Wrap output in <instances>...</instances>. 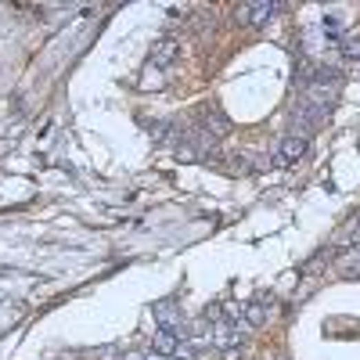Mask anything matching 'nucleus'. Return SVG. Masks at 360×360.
<instances>
[{
  "label": "nucleus",
  "mask_w": 360,
  "mask_h": 360,
  "mask_svg": "<svg viewBox=\"0 0 360 360\" xmlns=\"http://www.w3.org/2000/svg\"><path fill=\"white\" fill-rule=\"evenodd\" d=\"M198 130L209 134L213 140H220V137L231 134V119L220 112V105H206V108L198 112Z\"/></svg>",
  "instance_id": "nucleus-1"
},
{
  "label": "nucleus",
  "mask_w": 360,
  "mask_h": 360,
  "mask_svg": "<svg viewBox=\"0 0 360 360\" xmlns=\"http://www.w3.org/2000/svg\"><path fill=\"white\" fill-rule=\"evenodd\" d=\"M277 11H281L277 0H256V4H242L238 8V22L242 25H267Z\"/></svg>",
  "instance_id": "nucleus-2"
},
{
  "label": "nucleus",
  "mask_w": 360,
  "mask_h": 360,
  "mask_svg": "<svg viewBox=\"0 0 360 360\" xmlns=\"http://www.w3.org/2000/svg\"><path fill=\"white\" fill-rule=\"evenodd\" d=\"M155 321H159V328H177V332H184V306L177 299H159L155 303Z\"/></svg>",
  "instance_id": "nucleus-3"
},
{
  "label": "nucleus",
  "mask_w": 360,
  "mask_h": 360,
  "mask_svg": "<svg viewBox=\"0 0 360 360\" xmlns=\"http://www.w3.org/2000/svg\"><path fill=\"white\" fill-rule=\"evenodd\" d=\"M306 155V137L299 134H288V137H281V145H277V162H285V166H295Z\"/></svg>",
  "instance_id": "nucleus-4"
},
{
  "label": "nucleus",
  "mask_w": 360,
  "mask_h": 360,
  "mask_svg": "<svg viewBox=\"0 0 360 360\" xmlns=\"http://www.w3.org/2000/svg\"><path fill=\"white\" fill-rule=\"evenodd\" d=\"M177 346H180V332H177V328H159L155 339H151V350L159 357H173Z\"/></svg>",
  "instance_id": "nucleus-5"
},
{
  "label": "nucleus",
  "mask_w": 360,
  "mask_h": 360,
  "mask_svg": "<svg viewBox=\"0 0 360 360\" xmlns=\"http://www.w3.org/2000/svg\"><path fill=\"white\" fill-rule=\"evenodd\" d=\"M213 342L216 346H242V335L234 332V321L231 317H220V321H213Z\"/></svg>",
  "instance_id": "nucleus-6"
},
{
  "label": "nucleus",
  "mask_w": 360,
  "mask_h": 360,
  "mask_svg": "<svg viewBox=\"0 0 360 360\" xmlns=\"http://www.w3.org/2000/svg\"><path fill=\"white\" fill-rule=\"evenodd\" d=\"M267 310H271V295L263 299V295H256V299H248L245 306H242V317L253 324V328H260L263 321H267Z\"/></svg>",
  "instance_id": "nucleus-7"
},
{
  "label": "nucleus",
  "mask_w": 360,
  "mask_h": 360,
  "mask_svg": "<svg viewBox=\"0 0 360 360\" xmlns=\"http://www.w3.org/2000/svg\"><path fill=\"white\" fill-rule=\"evenodd\" d=\"M173 58H177V40H173V36H162L159 43L151 47V65H155V69L169 65Z\"/></svg>",
  "instance_id": "nucleus-8"
},
{
  "label": "nucleus",
  "mask_w": 360,
  "mask_h": 360,
  "mask_svg": "<svg viewBox=\"0 0 360 360\" xmlns=\"http://www.w3.org/2000/svg\"><path fill=\"white\" fill-rule=\"evenodd\" d=\"M206 350H209V342H195V339H180V346H177L180 360H198Z\"/></svg>",
  "instance_id": "nucleus-9"
},
{
  "label": "nucleus",
  "mask_w": 360,
  "mask_h": 360,
  "mask_svg": "<svg viewBox=\"0 0 360 360\" xmlns=\"http://www.w3.org/2000/svg\"><path fill=\"white\" fill-rule=\"evenodd\" d=\"M342 54H346V58H360V40H342Z\"/></svg>",
  "instance_id": "nucleus-10"
},
{
  "label": "nucleus",
  "mask_w": 360,
  "mask_h": 360,
  "mask_svg": "<svg viewBox=\"0 0 360 360\" xmlns=\"http://www.w3.org/2000/svg\"><path fill=\"white\" fill-rule=\"evenodd\" d=\"M98 357H101V360H123V353H119L116 346H108V350H101Z\"/></svg>",
  "instance_id": "nucleus-11"
},
{
  "label": "nucleus",
  "mask_w": 360,
  "mask_h": 360,
  "mask_svg": "<svg viewBox=\"0 0 360 360\" xmlns=\"http://www.w3.org/2000/svg\"><path fill=\"white\" fill-rule=\"evenodd\" d=\"M224 360H242V346H227L224 350Z\"/></svg>",
  "instance_id": "nucleus-12"
},
{
  "label": "nucleus",
  "mask_w": 360,
  "mask_h": 360,
  "mask_svg": "<svg viewBox=\"0 0 360 360\" xmlns=\"http://www.w3.org/2000/svg\"><path fill=\"white\" fill-rule=\"evenodd\" d=\"M123 360H145V353H123Z\"/></svg>",
  "instance_id": "nucleus-13"
},
{
  "label": "nucleus",
  "mask_w": 360,
  "mask_h": 360,
  "mask_svg": "<svg viewBox=\"0 0 360 360\" xmlns=\"http://www.w3.org/2000/svg\"><path fill=\"white\" fill-rule=\"evenodd\" d=\"M353 245H360V227L353 231Z\"/></svg>",
  "instance_id": "nucleus-14"
},
{
  "label": "nucleus",
  "mask_w": 360,
  "mask_h": 360,
  "mask_svg": "<svg viewBox=\"0 0 360 360\" xmlns=\"http://www.w3.org/2000/svg\"><path fill=\"white\" fill-rule=\"evenodd\" d=\"M145 360H162V357H159V353H155V357H145Z\"/></svg>",
  "instance_id": "nucleus-15"
}]
</instances>
